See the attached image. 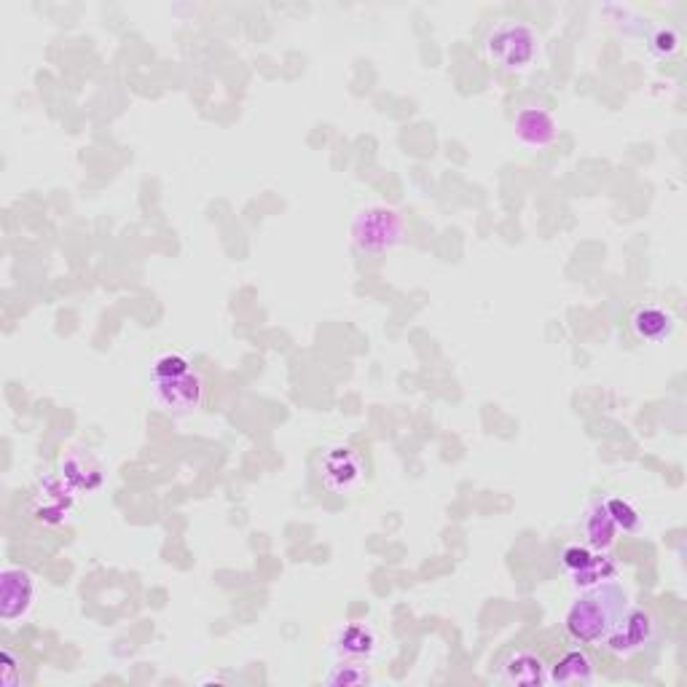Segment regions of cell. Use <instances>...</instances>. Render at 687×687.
Instances as JSON below:
<instances>
[{
  "mask_svg": "<svg viewBox=\"0 0 687 687\" xmlns=\"http://www.w3.org/2000/svg\"><path fill=\"white\" fill-rule=\"evenodd\" d=\"M400 223L395 218V213H363L357 218L355 237L363 247H374V242H379V247H390L395 239H398Z\"/></svg>",
  "mask_w": 687,
  "mask_h": 687,
  "instance_id": "9",
  "label": "cell"
},
{
  "mask_svg": "<svg viewBox=\"0 0 687 687\" xmlns=\"http://www.w3.org/2000/svg\"><path fill=\"white\" fill-rule=\"evenodd\" d=\"M62 481L73 489V492H94L102 484V467L97 459L84 454V451H73L65 462H62Z\"/></svg>",
  "mask_w": 687,
  "mask_h": 687,
  "instance_id": "10",
  "label": "cell"
},
{
  "mask_svg": "<svg viewBox=\"0 0 687 687\" xmlns=\"http://www.w3.org/2000/svg\"><path fill=\"white\" fill-rule=\"evenodd\" d=\"M365 475V462L349 446H331L320 459V481L333 494H349L360 486Z\"/></svg>",
  "mask_w": 687,
  "mask_h": 687,
  "instance_id": "3",
  "label": "cell"
},
{
  "mask_svg": "<svg viewBox=\"0 0 687 687\" xmlns=\"http://www.w3.org/2000/svg\"><path fill=\"white\" fill-rule=\"evenodd\" d=\"M615 532H618V526L612 524L610 513H607L602 502H599V505L588 513V521H586L588 540H591L596 548H610L612 540H615Z\"/></svg>",
  "mask_w": 687,
  "mask_h": 687,
  "instance_id": "15",
  "label": "cell"
},
{
  "mask_svg": "<svg viewBox=\"0 0 687 687\" xmlns=\"http://www.w3.org/2000/svg\"><path fill=\"white\" fill-rule=\"evenodd\" d=\"M151 384L156 403L167 408L170 414H191L202 403L204 384L194 368L186 374L167 376V379H151Z\"/></svg>",
  "mask_w": 687,
  "mask_h": 687,
  "instance_id": "4",
  "label": "cell"
},
{
  "mask_svg": "<svg viewBox=\"0 0 687 687\" xmlns=\"http://www.w3.org/2000/svg\"><path fill=\"white\" fill-rule=\"evenodd\" d=\"M594 559V553H588L586 548H580V545H569V548H564V553H561V564H564L572 575H580L583 569L591 567V561Z\"/></svg>",
  "mask_w": 687,
  "mask_h": 687,
  "instance_id": "19",
  "label": "cell"
},
{
  "mask_svg": "<svg viewBox=\"0 0 687 687\" xmlns=\"http://www.w3.org/2000/svg\"><path fill=\"white\" fill-rule=\"evenodd\" d=\"M336 650L339 655L349 658V661H365L371 658L376 650V637L374 631L363 623H352L339 634V642H336Z\"/></svg>",
  "mask_w": 687,
  "mask_h": 687,
  "instance_id": "13",
  "label": "cell"
},
{
  "mask_svg": "<svg viewBox=\"0 0 687 687\" xmlns=\"http://www.w3.org/2000/svg\"><path fill=\"white\" fill-rule=\"evenodd\" d=\"M631 325H634V333L639 339L663 341L674 328V320H671V314H666L658 306H639L631 317Z\"/></svg>",
  "mask_w": 687,
  "mask_h": 687,
  "instance_id": "14",
  "label": "cell"
},
{
  "mask_svg": "<svg viewBox=\"0 0 687 687\" xmlns=\"http://www.w3.org/2000/svg\"><path fill=\"white\" fill-rule=\"evenodd\" d=\"M325 682L328 685H365V682H371V677H368V671L363 669V666H357V663H341V666H336V669L325 677Z\"/></svg>",
  "mask_w": 687,
  "mask_h": 687,
  "instance_id": "18",
  "label": "cell"
},
{
  "mask_svg": "<svg viewBox=\"0 0 687 687\" xmlns=\"http://www.w3.org/2000/svg\"><path fill=\"white\" fill-rule=\"evenodd\" d=\"M191 371V363H188L186 355L180 352H164L153 360L151 365V379H167V376H178Z\"/></svg>",
  "mask_w": 687,
  "mask_h": 687,
  "instance_id": "16",
  "label": "cell"
},
{
  "mask_svg": "<svg viewBox=\"0 0 687 687\" xmlns=\"http://www.w3.org/2000/svg\"><path fill=\"white\" fill-rule=\"evenodd\" d=\"M653 637H655L653 618H650L645 610H628L623 623L612 631L610 637L604 639V647H607L612 655H634V653H639L642 647L650 645Z\"/></svg>",
  "mask_w": 687,
  "mask_h": 687,
  "instance_id": "5",
  "label": "cell"
},
{
  "mask_svg": "<svg viewBox=\"0 0 687 687\" xmlns=\"http://www.w3.org/2000/svg\"><path fill=\"white\" fill-rule=\"evenodd\" d=\"M604 510L610 513L612 524L623 529V532H634L639 526V513L626 500H618V497H610V500L602 502Z\"/></svg>",
  "mask_w": 687,
  "mask_h": 687,
  "instance_id": "17",
  "label": "cell"
},
{
  "mask_svg": "<svg viewBox=\"0 0 687 687\" xmlns=\"http://www.w3.org/2000/svg\"><path fill=\"white\" fill-rule=\"evenodd\" d=\"M516 135L521 137V143L540 148V145L551 143L556 127H553L551 116L540 108H524L516 119Z\"/></svg>",
  "mask_w": 687,
  "mask_h": 687,
  "instance_id": "12",
  "label": "cell"
},
{
  "mask_svg": "<svg viewBox=\"0 0 687 687\" xmlns=\"http://www.w3.org/2000/svg\"><path fill=\"white\" fill-rule=\"evenodd\" d=\"M68 489V484H60V481H54V478L43 481L41 489L33 494L35 518L43 521V524H60L70 510ZM70 492H73V489H70Z\"/></svg>",
  "mask_w": 687,
  "mask_h": 687,
  "instance_id": "8",
  "label": "cell"
},
{
  "mask_svg": "<svg viewBox=\"0 0 687 687\" xmlns=\"http://www.w3.org/2000/svg\"><path fill=\"white\" fill-rule=\"evenodd\" d=\"M0 602H3V620L14 623V620L25 618L27 610L33 607V577L25 569L9 567L3 569V588H0Z\"/></svg>",
  "mask_w": 687,
  "mask_h": 687,
  "instance_id": "6",
  "label": "cell"
},
{
  "mask_svg": "<svg viewBox=\"0 0 687 687\" xmlns=\"http://www.w3.org/2000/svg\"><path fill=\"white\" fill-rule=\"evenodd\" d=\"M489 54L505 70H524L535 60L537 38L524 25H502L489 38Z\"/></svg>",
  "mask_w": 687,
  "mask_h": 687,
  "instance_id": "2",
  "label": "cell"
},
{
  "mask_svg": "<svg viewBox=\"0 0 687 687\" xmlns=\"http://www.w3.org/2000/svg\"><path fill=\"white\" fill-rule=\"evenodd\" d=\"M3 685H17V679H14V655L11 653H3Z\"/></svg>",
  "mask_w": 687,
  "mask_h": 687,
  "instance_id": "20",
  "label": "cell"
},
{
  "mask_svg": "<svg viewBox=\"0 0 687 687\" xmlns=\"http://www.w3.org/2000/svg\"><path fill=\"white\" fill-rule=\"evenodd\" d=\"M628 615V599L618 586H596L577 599L567 612L569 637L596 645L610 637Z\"/></svg>",
  "mask_w": 687,
  "mask_h": 687,
  "instance_id": "1",
  "label": "cell"
},
{
  "mask_svg": "<svg viewBox=\"0 0 687 687\" xmlns=\"http://www.w3.org/2000/svg\"><path fill=\"white\" fill-rule=\"evenodd\" d=\"M500 679L505 685H545L548 671H545L543 658H537L529 650H516L502 661Z\"/></svg>",
  "mask_w": 687,
  "mask_h": 687,
  "instance_id": "7",
  "label": "cell"
},
{
  "mask_svg": "<svg viewBox=\"0 0 687 687\" xmlns=\"http://www.w3.org/2000/svg\"><path fill=\"white\" fill-rule=\"evenodd\" d=\"M594 679V666L588 661V655L580 650L564 655L548 674L551 685H594Z\"/></svg>",
  "mask_w": 687,
  "mask_h": 687,
  "instance_id": "11",
  "label": "cell"
}]
</instances>
